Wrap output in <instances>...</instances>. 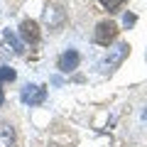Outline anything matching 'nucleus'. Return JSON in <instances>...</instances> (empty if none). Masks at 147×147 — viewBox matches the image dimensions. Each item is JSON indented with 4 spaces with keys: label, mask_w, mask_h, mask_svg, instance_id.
<instances>
[{
    "label": "nucleus",
    "mask_w": 147,
    "mask_h": 147,
    "mask_svg": "<svg viewBox=\"0 0 147 147\" xmlns=\"http://www.w3.org/2000/svg\"><path fill=\"white\" fill-rule=\"evenodd\" d=\"M118 37V25L113 20H103V22H98V27H96V32H93V39H96V44H100V47H108L113 39Z\"/></svg>",
    "instance_id": "1"
},
{
    "label": "nucleus",
    "mask_w": 147,
    "mask_h": 147,
    "mask_svg": "<svg viewBox=\"0 0 147 147\" xmlns=\"http://www.w3.org/2000/svg\"><path fill=\"white\" fill-rule=\"evenodd\" d=\"M142 118H145V120H147V110H145V113H142Z\"/></svg>",
    "instance_id": "12"
},
{
    "label": "nucleus",
    "mask_w": 147,
    "mask_h": 147,
    "mask_svg": "<svg viewBox=\"0 0 147 147\" xmlns=\"http://www.w3.org/2000/svg\"><path fill=\"white\" fill-rule=\"evenodd\" d=\"M3 37H5V42H7V44L12 47V52H15V54H22V42L17 39L15 34H12L10 30H5V32H3Z\"/></svg>",
    "instance_id": "7"
},
{
    "label": "nucleus",
    "mask_w": 147,
    "mask_h": 147,
    "mask_svg": "<svg viewBox=\"0 0 147 147\" xmlns=\"http://www.w3.org/2000/svg\"><path fill=\"white\" fill-rule=\"evenodd\" d=\"M15 145V130L7 123H0V147H12Z\"/></svg>",
    "instance_id": "6"
},
{
    "label": "nucleus",
    "mask_w": 147,
    "mask_h": 147,
    "mask_svg": "<svg viewBox=\"0 0 147 147\" xmlns=\"http://www.w3.org/2000/svg\"><path fill=\"white\" fill-rule=\"evenodd\" d=\"M15 69L10 66H0V84H5V81H15Z\"/></svg>",
    "instance_id": "8"
},
{
    "label": "nucleus",
    "mask_w": 147,
    "mask_h": 147,
    "mask_svg": "<svg viewBox=\"0 0 147 147\" xmlns=\"http://www.w3.org/2000/svg\"><path fill=\"white\" fill-rule=\"evenodd\" d=\"M130 25H135V15H125V27H130Z\"/></svg>",
    "instance_id": "10"
},
{
    "label": "nucleus",
    "mask_w": 147,
    "mask_h": 147,
    "mask_svg": "<svg viewBox=\"0 0 147 147\" xmlns=\"http://www.w3.org/2000/svg\"><path fill=\"white\" fill-rule=\"evenodd\" d=\"M20 34H22V39L30 42V44L39 42V27H37V22L34 20H25L20 25Z\"/></svg>",
    "instance_id": "4"
},
{
    "label": "nucleus",
    "mask_w": 147,
    "mask_h": 147,
    "mask_svg": "<svg viewBox=\"0 0 147 147\" xmlns=\"http://www.w3.org/2000/svg\"><path fill=\"white\" fill-rule=\"evenodd\" d=\"M127 52H130V47H127V44H118V49L110 54V59H105V61H103V71H108V74L115 71V66L127 57Z\"/></svg>",
    "instance_id": "3"
},
{
    "label": "nucleus",
    "mask_w": 147,
    "mask_h": 147,
    "mask_svg": "<svg viewBox=\"0 0 147 147\" xmlns=\"http://www.w3.org/2000/svg\"><path fill=\"white\" fill-rule=\"evenodd\" d=\"M20 98H22V103H27V105H39V103H44V98H47V91H44L42 86L27 84L25 88H22Z\"/></svg>",
    "instance_id": "2"
},
{
    "label": "nucleus",
    "mask_w": 147,
    "mask_h": 147,
    "mask_svg": "<svg viewBox=\"0 0 147 147\" xmlns=\"http://www.w3.org/2000/svg\"><path fill=\"white\" fill-rule=\"evenodd\" d=\"M3 103H5V96H3V91H0V105H3Z\"/></svg>",
    "instance_id": "11"
},
{
    "label": "nucleus",
    "mask_w": 147,
    "mask_h": 147,
    "mask_svg": "<svg viewBox=\"0 0 147 147\" xmlns=\"http://www.w3.org/2000/svg\"><path fill=\"white\" fill-rule=\"evenodd\" d=\"M100 3H103V7H108V10H118L125 0H100Z\"/></svg>",
    "instance_id": "9"
},
{
    "label": "nucleus",
    "mask_w": 147,
    "mask_h": 147,
    "mask_svg": "<svg viewBox=\"0 0 147 147\" xmlns=\"http://www.w3.org/2000/svg\"><path fill=\"white\" fill-rule=\"evenodd\" d=\"M57 66L61 69V71H74V69L79 66V52H74V49H69V52H64L61 57H59V61H57Z\"/></svg>",
    "instance_id": "5"
}]
</instances>
